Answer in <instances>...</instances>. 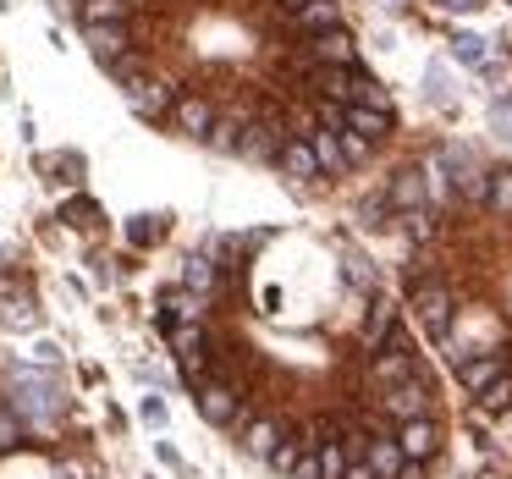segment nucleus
<instances>
[{
  "label": "nucleus",
  "instance_id": "1",
  "mask_svg": "<svg viewBox=\"0 0 512 479\" xmlns=\"http://www.w3.org/2000/svg\"><path fill=\"white\" fill-rule=\"evenodd\" d=\"M17 413H28L34 424L61 413V386L50 369H17Z\"/></svg>",
  "mask_w": 512,
  "mask_h": 479
},
{
  "label": "nucleus",
  "instance_id": "2",
  "mask_svg": "<svg viewBox=\"0 0 512 479\" xmlns=\"http://www.w3.org/2000/svg\"><path fill=\"white\" fill-rule=\"evenodd\" d=\"M193 408H199V419L215 424V430H237V424H248L243 391H237L232 380H204L199 397H193Z\"/></svg>",
  "mask_w": 512,
  "mask_h": 479
},
{
  "label": "nucleus",
  "instance_id": "3",
  "mask_svg": "<svg viewBox=\"0 0 512 479\" xmlns=\"http://www.w3.org/2000/svg\"><path fill=\"white\" fill-rule=\"evenodd\" d=\"M441 166L452 171V188H457V199H463V204H485L490 199V171L479 166L463 144H446L441 149Z\"/></svg>",
  "mask_w": 512,
  "mask_h": 479
},
{
  "label": "nucleus",
  "instance_id": "4",
  "mask_svg": "<svg viewBox=\"0 0 512 479\" xmlns=\"http://www.w3.org/2000/svg\"><path fill=\"white\" fill-rule=\"evenodd\" d=\"M413 314H419V325L430 331V342H452V292L441 287V281H419L413 287Z\"/></svg>",
  "mask_w": 512,
  "mask_h": 479
},
{
  "label": "nucleus",
  "instance_id": "5",
  "mask_svg": "<svg viewBox=\"0 0 512 479\" xmlns=\"http://www.w3.org/2000/svg\"><path fill=\"white\" fill-rule=\"evenodd\" d=\"M430 397H435V386L424 380V369H419V375H408L402 386L380 391V413H386V419H397V424L424 419V413H430Z\"/></svg>",
  "mask_w": 512,
  "mask_h": 479
},
{
  "label": "nucleus",
  "instance_id": "6",
  "mask_svg": "<svg viewBox=\"0 0 512 479\" xmlns=\"http://www.w3.org/2000/svg\"><path fill=\"white\" fill-rule=\"evenodd\" d=\"M287 122L281 116H259V122L243 127V144H237V160H254V166H276L281 144H287Z\"/></svg>",
  "mask_w": 512,
  "mask_h": 479
},
{
  "label": "nucleus",
  "instance_id": "7",
  "mask_svg": "<svg viewBox=\"0 0 512 479\" xmlns=\"http://www.w3.org/2000/svg\"><path fill=\"white\" fill-rule=\"evenodd\" d=\"M127 105H133V116H144V122H160V116H171V105H177V89H171L166 78H138L127 83Z\"/></svg>",
  "mask_w": 512,
  "mask_h": 479
},
{
  "label": "nucleus",
  "instance_id": "8",
  "mask_svg": "<svg viewBox=\"0 0 512 479\" xmlns=\"http://www.w3.org/2000/svg\"><path fill=\"white\" fill-rule=\"evenodd\" d=\"M397 441L402 452H408V463H430V457H441V424L424 413V419H408L397 424Z\"/></svg>",
  "mask_w": 512,
  "mask_h": 479
},
{
  "label": "nucleus",
  "instance_id": "9",
  "mask_svg": "<svg viewBox=\"0 0 512 479\" xmlns=\"http://www.w3.org/2000/svg\"><path fill=\"white\" fill-rule=\"evenodd\" d=\"M391 331H397V303H391L386 292H380V298L369 303V314H364V331H358V353L375 358V353H380V342H386Z\"/></svg>",
  "mask_w": 512,
  "mask_h": 479
},
{
  "label": "nucleus",
  "instance_id": "10",
  "mask_svg": "<svg viewBox=\"0 0 512 479\" xmlns=\"http://www.w3.org/2000/svg\"><path fill=\"white\" fill-rule=\"evenodd\" d=\"M501 375H507V353H501V347H490V353H479V358H457V380H463L468 397H479V391Z\"/></svg>",
  "mask_w": 512,
  "mask_h": 479
},
{
  "label": "nucleus",
  "instance_id": "11",
  "mask_svg": "<svg viewBox=\"0 0 512 479\" xmlns=\"http://www.w3.org/2000/svg\"><path fill=\"white\" fill-rule=\"evenodd\" d=\"M171 116H177V127H182L188 138H199V144L210 138V127L221 122V116H215V105L204 100V94H177V105H171Z\"/></svg>",
  "mask_w": 512,
  "mask_h": 479
},
{
  "label": "nucleus",
  "instance_id": "12",
  "mask_svg": "<svg viewBox=\"0 0 512 479\" xmlns=\"http://www.w3.org/2000/svg\"><path fill=\"white\" fill-rule=\"evenodd\" d=\"M276 171H281L287 182H314V177H325L320 160H314V144H309V138H287V144H281V155H276Z\"/></svg>",
  "mask_w": 512,
  "mask_h": 479
},
{
  "label": "nucleus",
  "instance_id": "13",
  "mask_svg": "<svg viewBox=\"0 0 512 479\" xmlns=\"http://www.w3.org/2000/svg\"><path fill=\"white\" fill-rule=\"evenodd\" d=\"M83 39H89V50H94V61H100V67H111L116 56H127V50H133L127 23H94V28H83Z\"/></svg>",
  "mask_w": 512,
  "mask_h": 479
},
{
  "label": "nucleus",
  "instance_id": "14",
  "mask_svg": "<svg viewBox=\"0 0 512 479\" xmlns=\"http://www.w3.org/2000/svg\"><path fill=\"white\" fill-rule=\"evenodd\" d=\"M292 28H298L303 39H320V34H331V28H342V0H309L298 17H287Z\"/></svg>",
  "mask_w": 512,
  "mask_h": 479
},
{
  "label": "nucleus",
  "instance_id": "15",
  "mask_svg": "<svg viewBox=\"0 0 512 479\" xmlns=\"http://www.w3.org/2000/svg\"><path fill=\"white\" fill-rule=\"evenodd\" d=\"M364 463L375 468L380 479H402V468H408V452H402L397 435H375V441H369V452H364Z\"/></svg>",
  "mask_w": 512,
  "mask_h": 479
},
{
  "label": "nucleus",
  "instance_id": "16",
  "mask_svg": "<svg viewBox=\"0 0 512 479\" xmlns=\"http://www.w3.org/2000/svg\"><path fill=\"white\" fill-rule=\"evenodd\" d=\"M303 72H309V94L353 105V67H303Z\"/></svg>",
  "mask_w": 512,
  "mask_h": 479
},
{
  "label": "nucleus",
  "instance_id": "17",
  "mask_svg": "<svg viewBox=\"0 0 512 479\" xmlns=\"http://www.w3.org/2000/svg\"><path fill=\"white\" fill-rule=\"evenodd\" d=\"M287 441V430H281V419H248L243 424V452L259 457V463H270V452Z\"/></svg>",
  "mask_w": 512,
  "mask_h": 479
},
{
  "label": "nucleus",
  "instance_id": "18",
  "mask_svg": "<svg viewBox=\"0 0 512 479\" xmlns=\"http://www.w3.org/2000/svg\"><path fill=\"white\" fill-rule=\"evenodd\" d=\"M182 287L199 292V298H210V292L221 287V259L215 254H188L182 259Z\"/></svg>",
  "mask_w": 512,
  "mask_h": 479
},
{
  "label": "nucleus",
  "instance_id": "19",
  "mask_svg": "<svg viewBox=\"0 0 512 479\" xmlns=\"http://www.w3.org/2000/svg\"><path fill=\"white\" fill-rule=\"evenodd\" d=\"M386 204L391 210H424V204H430V193H424V171H397V177H391V188H386Z\"/></svg>",
  "mask_w": 512,
  "mask_h": 479
},
{
  "label": "nucleus",
  "instance_id": "20",
  "mask_svg": "<svg viewBox=\"0 0 512 479\" xmlns=\"http://www.w3.org/2000/svg\"><path fill=\"white\" fill-rule=\"evenodd\" d=\"M408 375H419V358H402V353H375V358H369V380H375L380 391L402 386Z\"/></svg>",
  "mask_w": 512,
  "mask_h": 479
},
{
  "label": "nucleus",
  "instance_id": "21",
  "mask_svg": "<svg viewBox=\"0 0 512 479\" xmlns=\"http://www.w3.org/2000/svg\"><path fill=\"white\" fill-rule=\"evenodd\" d=\"M342 276H347V287H353V292H369V298H380V270L369 265L358 248H347V243H342Z\"/></svg>",
  "mask_w": 512,
  "mask_h": 479
},
{
  "label": "nucleus",
  "instance_id": "22",
  "mask_svg": "<svg viewBox=\"0 0 512 479\" xmlns=\"http://www.w3.org/2000/svg\"><path fill=\"white\" fill-rule=\"evenodd\" d=\"M347 133L380 144V138L391 133V111H375V105H347Z\"/></svg>",
  "mask_w": 512,
  "mask_h": 479
},
{
  "label": "nucleus",
  "instance_id": "23",
  "mask_svg": "<svg viewBox=\"0 0 512 479\" xmlns=\"http://www.w3.org/2000/svg\"><path fill=\"white\" fill-rule=\"evenodd\" d=\"M490 39H479V34H452V61H463V67H474V72H485V78H496V61H490Z\"/></svg>",
  "mask_w": 512,
  "mask_h": 479
},
{
  "label": "nucleus",
  "instance_id": "24",
  "mask_svg": "<svg viewBox=\"0 0 512 479\" xmlns=\"http://www.w3.org/2000/svg\"><path fill=\"white\" fill-rule=\"evenodd\" d=\"M133 12H138V0H83V6H78L83 28H94V23H127Z\"/></svg>",
  "mask_w": 512,
  "mask_h": 479
},
{
  "label": "nucleus",
  "instance_id": "25",
  "mask_svg": "<svg viewBox=\"0 0 512 479\" xmlns=\"http://www.w3.org/2000/svg\"><path fill=\"white\" fill-rule=\"evenodd\" d=\"M309 144H314V160H320L325 177H347V171H353V160L342 155V138L336 133H314Z\"/></svg>",
  "mask_w": 512,
  "mask_h": 479
},
{
  "label": "nucleus",
  "instance_id": "26",
  "mask_svg": "<svg viewBox=\"0 0 512 479\" xmlns=\"http://www.w3.org/2000/svg\"><path fill=\"white\" fill-rule=\"evenodd\" d=\"M243 127H248V116H221V122L210 127V138H204V149H215V155H237Z\"/></svg>",
  "mask_w": 512,
  "mask_h": 479
},
{
  "label": "nucleus",
  "instance_id": "27",
  "mask_svg": "<svg viewBox=\"0 0 512 479\" xmlns=\"http://www.w3.org/2000/svg\"><path fill=\"white\" fill-rule=\"evenodd\" d=\"M397 221H402V232H408L413 243H435V237H441V215H435L430 204H424V210H402Z\"/></svg>",
  "mask_w": 512,
  "mask_h": 479
},
{
  "label": "nucleus",
  "instance_id": "28",
  "mask_svg": "<svg viewBox=\"0 0 512 479\" xmlns=\"http://www.w3.org/2000/svg\"><path fill=\"white\" fill-rule=\"evenodd\" d=\"M160 309H166L171 320H204V298H199V292H188V287L160 292Z\"/></svg>",
  "mask_w": 512,
  "mask_h": 479
},
{
  "label": "nucleus",
  "instance_id": "29",
  "mask_svg": "<svg viewBox=\"0 0 512 479\" xmlns=\"http://www.w3.org/2000/svg\"><path fill=\"white\" fill-rule=\"evenodd\" d=\"M490 215H501V221H512V166H496L490 171V199H485Z\"/></svg>",
  "mask_w": 512,
  "mask_h": 479
},
{
  "label": "nucleus",
  "instance_id": "30",
  "mask_svg": "<svg viewBox=\"0 0 512 479\" xmlns=\"http://www.w3.org/2000/svg\"><path fill=\"white\" fill-rule=\"evenodd\" d=\"M353 105H375V111H391V89H386V83H375L369 72L353 67Z\"/></svg>",
  "mask_w": 512,
  "mask_h": 479
},
{
  "label": "nucleus",
  "instance_id": "31",
  "mask_svg": "<svg viewBox=\"0 0 512 479\" xmlns=\"http://www.w3.org/2000/svg\"><path fill=\"white\" fill-rule=\"evenodd\" d=\"M166 237V215H133L127 221V243L133 248H149V243H160Z\"/></svg>",
  "mask_w": 512,
  "mask_h": 479
},
{
  "label": "nucleus",
  "instance_id": "32",
  "mask_svg": "<svg viewBox=\"0 0 512 479\" xmlns=\"http://www.w3.org/2000/svg\"><path fill=\"white\" fill-rule=\"evenodd\" d=\"M0 325H12V331H34L39 309L28 298H0Z\"/></svg>",
  "mask_w": 512,
  "mask_h": 479
},
{
  "label": "nucleus",
  "instance_id": "33",
  "mask_svg": "<svg viewBox=\"0 0 512 479\" xmlns=\"http://www.w3.org/2000/svg\"><path fill=\"white\" fill-rule=\"evenodd\" d=\"M507 408H512V375H501L479 391V413H507Z\"/></svg>",
  "mask_w": 512,
  "mask_h": 479
},
{
  "label": "nucleus",
  "instance_id": "34",
  "mask_svg": "<svg viewBox=\"0 0 512 479\" xmlns=\"http://www.w3.org/2000/svg\"><path fill=\"white\" fill-rule=\"evenodd\" d=\"M347 463H353V457H347L342 435H336V441H325V446H320V479H342V474H347Z\"/></svg>",
  "mask_w": 512,
  "mask_h": 479
},
{
  "label": "nucleus",
  "instance_id": "35",
  "mask_svg": "<svg viewBox=\"0 0 512 479\" xmlns=\"http://www.w3.org/2000/svg\"><path fill=\"white\" fill-rule=\"evenodd\" d=\"M116 78V89H127V83H138V78H149L144 72V56H138V50H127V56H116L111 67H105Z\"/></svg>",
  "mask_w": 512,
  "mask_h": 479
},
{
  "label": "nucleus",
  "instance_id": "36",
  "mask_svg": "<svg viewBox=\"0 0 512 479\" xmlns=\"http://www.w3.org/2000/svg\"><path fill=\"white\" fill-rule=\"evenodd\" d=\"M314 116H320L325 133H347V105H342V100H325V94H314Z\"/></svg>",
  "mask_w": 512,
  "mask_h": 479
},
{
  "label": "nucleus",
  "instance_id": "37",
  "mask_svg": "<svg viewBox=\"0 0 512 479\" xmlns=\"http://www.w3.org/2000/svg\"><path fill=\"white\" fill-rule=\"evenodd\" d=\"M298 457H303V435H287V441L270 452V468H276L281 479H292V468H298Z\"/></svg>",
  "mask_w": 512,
  "mask_h": 479
},
{
  "label": "nucleus",
  "instance_id": "38",
  "mask_svg": "<svg viewBox=\"0 0 512 479\" xmlns=\"http://www.w3.org/2000/svg\"><path fill=\"white\" fill-rule=\"evenodd\" d=\"M61 221H72V226H100V204H94V199H67Z\"/></svg>",
  "mask_w": 512,
  "mask_h": 479
},
{
  "label": "nucleus",
  "instance_id": "39",
  "mask_svg": "<svg viewBox=\"0 0 512 479\" xmlns=\"http://www.w3.org/2000/svg\"><path fill=\"white\" fill-rule=\"evenodd\" d=\"M336 138H342V155L353 160V166H364V160L375 155V144H369V138H358V133H336Z\"/></svg>",
  "mask_w": 512,
  "mask_h": 479
},
{
  "label": "nucleus",
  "instance_id": "40",
  "mask_svg": "<svg viewBox=\"0 0 512 479\" xmlns=\"http://www.w3.org/2000/svg\"><path fill=\"white\" fill-rule=\"evenodd\" d=\"M292 479H320V446L303 441V457H298V468H292Z\"/></svg>",
  "mask_w": 512,
  "mask_h": 479
},
{
  "label": "nucleus",
  "instance_id": "41",
  "mask_svg": "<svg viewBox=\"0 0 512 479\" xmlns=\"http://www.w3.org/2000/svg\"><path fill=\"white\" fill-rule=\"evenodd\" d=\"M17 441H23V424H17V413H0V452H12Z\"/></svg>",
  "mask_w": 512,
  "mask_h": 479
},
{
  "label": "nucleus",
  "instance_id": "42",
  "mask_svg": "<svg viewBox=\"0 0 512 479\" xmlns=\"http://www.w3.org/2000/svg\"><path fill=\"white\" fill-rule=\"evenodd\" d=\"M490 122H496V133L512 144V100H496V105H490Z\"/></svg>",
  "mask_w": 512,
  "mask_h": 479
},
{
  "label": "nucleus",
  "instance_id": "43",
  "mask_svg": "<svg viewBox=\"0 0 512 479\" xmlns=\"http://www.w3.org/2000/svg\"><path fill=\"white\" fill-rule=\"evenodd\" d=\"M386 353H402V358H413V336L402 331V325H397V331L386 336Z\"/></svg>",
  "mask_w": 512,
  "mask_h": 479
},
{
  "label": "nucleus",
  "instance_id": "44",
  "mask_svg": "<svg viewBox=\"0 0 512 479\" xmlns=\"http://www.w3.org/2000/svg\"><path fill=\"white\" fill-rule=\"evenodd\" d=\"M138 413H144V424H155V430L166 424V402H160V397H144V408H138Z\"/></svg>",
  "mask_w": 512,
  "mask_h": 479
},
{
  "label": "nucleus",
  "instance_id": "45",
  "mask_svg": "<svg viewBox=\"0 0 512 479\" xmlns=\"http://www.w3.org/2000/svg\"><path fill=\"white\" fill-rule=\"evenodd\" d=\"M342 479H380V474H375V468L364 463V457H353V463H347V474H342Z\"/></svg>",
  "mask_w": 512,
  "mask_h": 479
},
{
  "label": "nucleus",
  "instance_id": "46",
  "mask_svg": "<svg viewBox=\"0 0 512 479\" xmlns=\"http://www.w3.org/2000/svg\"><path fill=\"white\" fill-rule=\"evenodd\" d=\"M446 12H479V6H485V0H441Z\"/></svg>",
  "mask_w": 512,
  "mask_h": 479
},
{
  "label": "nucleus",
  "instance_id": "47",
  "mask_svg": "<svg viewBox=\"0 0 512 479\" xmlns=\"http://www.w3.org/2000/svg\"><path fill=\"white\" fill-rule=\"evenodd\" d=\"M276 6H281V12H287V17H298L303 6H309V0H276Z\"/></svg>",
  "mask_w": 512,
  "mask_h": 479
},
{
  "label": "nucleus",
  "instance_id": "48",
  "mask_svg": "<svg viewBox=\"0 0 512 479\" xmlns=\"http://www.w3.org/2000/svg\"><path fill=\"white\" fill-rule=\"evenodd\" d=\"M402 479H424V463H408V468H402Z\"/></svg>",
  "mask_w": 512,
  "mask_h": 479
},
{
  "label": "nucleus",
  "instance_id": "49",
  "mask_svg": "<svg viewBox=\"0 0 512 479\" xmlns=\"http://www.w3.org/2000/svg\"><path fill=\"white\" fill-rule=\"evenodd\" d=\"M78 6H83V0H78Z\"/></svg>",
  "mask_w": 512,
  "mask_h": 479
}]
</instances>
